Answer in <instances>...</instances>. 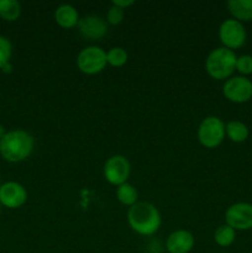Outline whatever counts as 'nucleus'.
Listing matches in <instances>:
<instances>
[{
  "mask_svg": "<svg viewBox=\"0 0 252 253\" xmlns=\"http://www.w3.org/2000/svg\"><path fill=\"white\" fill-rule=\"evenodd\" d=\"M35 148V138L21 128L7 131L0 140V156L10 163H19L27 160Z\"/></svg>",
  "mask_w": 252,
  "mask_h": 253,
  "instance_id": "nucleus-1",
  "label": "nucleus"
},
{
  "mask_svg": "<svg viewBox=\"0 0 252 253\" xmlns=\"http://www.w3.org/2000/svg\"><path fill=\"white\" fill-rule=\"evenodd\" d=\"M126 217L131 230L141 236H151L156 234L162 222L157 208L147 202H137L128 208Z\"/></svg>",
  "mask_w": 252,
  "mask_h": 253,
  "instance_id": "nucleus-2",
  "label": "nucleus"
},
{
  "mask_svg": "<svg viewBox=\"0 0 252 253\" xmlns=\"http://www.w3.org/2000/svg\"><path fill=\"white\" fill-rule=\"evenodd\" d=\"M237 56L234 51L225 47H217L208 54L205 59V71L216 81H226L231 78L236 71Z\"/></svg>",
  "mask_w": 252,
  "mask_h": 253,
  "instance_id": "nucleus-3",
  "label": "nucleus"
},
{
  "mask_svg": "<svg viewBox=\"0 0 252 253\" xmlns=\"http://www.w3.org/2000/svg\"><path fill=\"white\" fill-rule=\"evenodd\" d=\"M198 140L205 148H216L225 138V123L219 116H207L198 127Z\"/></svg>",
  "mask_w": 252,
  "mask_h": 253,
  "instance_id": "nucleus-4",
  "label": "nucleus"
},
{
  "mask_svg": "<svg viewBox=\"0 0 252 253\" xmlns=\"http://www.w3.org/2000/svg\"><path fill=\"white\" fill-rule=\"evenodd\" d=\"M106 64V52L99 46L85 47L77 57V67L86 76L100 73L105 69Z\"/></svg>",
  "mask_w": 252,
  "mask_h": 253,
  "instance_id": "nucleus-5",
  "label": "nucleus"
},
{
  "mask_svg": "<svg viewBox=\"0 0 252 253\" xmlns=\"http://www.w3.org/2000/svg\"><path fill=\"white\" fill-rule=\"evenodd\" d=\"M247 34L244 24L235 19H226L219 27V40L222 47L235 52L246 43Z\"/></svg>",
  "mask_w": 252,
  "mask_h": 253,
  "instance_id": "nucleus-6",
  "label": "nucleus"
},
{
  "mask_svg": "<svg viewBox=\"0 0 252 253\" xmlns=\"http://www.w3.org/2000/svg\"><path fill=\"white\" fill-rule=\"evenodd\" d=\"M103 174L106 182L111 185H119L127 183L131 174L130 161L121 155H114L108 158L104 165Z\"/></svg>",
  "mask_w": 252,
  "mask_h": 253,
  "instance_id": "nucleus-7",
  "label": "nucleus"
},
{
  "mask_svg": "<svg viewBox=\"0 0 252 253\" xmlns=\"http://www.w3.org/2000/svg\"><path fill=\"white\" fill-rule=\"evenodd\" d=\"M222 94L231 103H247L252 98V82L247 77L232 76L225 81Z\"/></svg>",
  "mask_w": 252,
  "mask_h": 253,
  "instance_id": "nucleus-8",
  "label": "nucleus"
},
{
  "mask_svg": "<svg viewBox=\"0 0 252 253\" xmlns=\"http://www.w3.org/2000/svg\"><path fill=\"white\" fill-rule=\"evenodd\" d=\"M225 224L235 231H247L252 229V204L235 203L225 211Z\"/></svg>",
  "mask_w": 252,
  "mask_h": 253,
  "instance_id": "nucleus-9",
  "label": "nucleus"
},
{
  "mask_svg": "<svg viewBox=\"0 0 252 253\" xmlns=\"http://www.w3.org/2000/svg\"><path fill=\"white\" fill-rule=\"evenodd\" d=\"M27 202V190L17 182H5L0 185V204L7 209H19Z\"/></svg>",
  "mask_w": 252,
  "mask_h": 253,
  "instance_id": "nucleus-10",
  "label": "nucleus"
},
{
  "mask_svg": "<svg viewBox=\"0 0 252 253\" xmlns=\"http://www.w3.org/2000/svg\"><path fill=\"white\" fill-rule=\"evenodd\" d=\"M77 27L84 39L91 41L103 39L108 34V22L98 15H86L81 17Z\"/></svg>",
  "mask_w": 252,
  "mask_h": 253,
  "instance_id": "nucleus-11",
  "label": "nucleus"
},
{
  "mask_svg": "<svg viewBox=\"0 0 252 253\" xmlns=\"http://www.w3.org/2000/svg\"><path fill=\"white\" fill-rule=\"evenodd\" d=\"M195 244L193 234L187 230H175L166 241V249L169 253H189Z\"/></svg>",
  "mask_w": 252,
  "mask_h": 253,
  "instance_id": "nucleus-12",
  "label": "nucleus"
},
{
  "mask_svg": "<svg viewBox=\"0 0 252 253\" xmlns=\"http://www.w3.org/2000/svg\"><path fill=\"white\" fill-rule=\"evenodd\" d=\"M79 20H81V17H79L78 11L73 5H59L54 11V21L62 29L69 30L78 26Z\"/></svg>",
  "mask_w": 252,
  "mask_h": 253,
  "instance_id": "nucleus-13",
  "label": "nucleus"
},
{
  "mask_svg": "<svg viewBox=\"0 0 252 253\" xmlns=\"http://www.w3.org/2000/svg\"><path fill=\"white\" fill-rule=\"evenodd\" d=\"M227 10L231 15V19L237 20L242 24L252 21V0H229Z\"/></svg>",
  "mask_w": 252,
  "mask_h": 253,
  "instance_id": "nucleus-14",
  "label": "nucleus"
},
{
  "mask_svg": "<svg viewBox=\"0 0 252 253\" xmlns=\"http://www.w3.org/2000/svg\"><path fill=\"white\" fill-rule=\"evenodd\" d=\"M225 135L232 142L242 143L249 138L250 130L241 121L232 120L225 124Z\"/></svg>",
  "mask_w": 252,
  "mask_h": 253,
  "instance_id": "nucleus-15",
  "label": "nucleus"
},
{
  "mask_svg": "<svg viewBox=\"0 0 252 253\" xmlns=\"http://www.w3.org/2000/svg\"><path fill=\"white\" fill-rule=\"evenodd\" d=\"M116 199L125 207H132L138 200L137 189L128 182L124 183V184L116 187Z\"/></svg>",
  "mask_w": 252,
  "mask_h": 253,
  "instance_id": "nucleus-16",
  "label": "nucleus"
},
{
  "mask_svg": "<svg viewBox=\"0 0 252 253\" xmlns=\"http://www.w3.org/2000/svg\"><path fill=\"white\" fill-rule=\"evenodd\" d=\"M21 15V4L17 0H0V19L14 22Z\"/></svg>",
  "mask_w": 252,
  "mask_h": 253,
  "instance_id": "nucleus-17",
  "label": "nucleus"
},
{
  "mask_svg": "<svg viewBox=\"0 0 252 253\" xmlns=\"http://www.w3.org/2000/svg\"><path fill=\"white\" fill-rule=\"evenodd\" d=\"M236 239V231L229 225L224 224L220 225L214 234V241L217 246L220 247H229L231 246Z\"/></svg>",
  "mask_w": 252,
  "mask_h": 253,
  "instance_id": "nucleus-18",
  "label": "nucleus"
},
{
  "mask_svg": "<svg viewBox=\"0 0 252 253\" xmlns=\"http://www.w3.org/2000/svg\"><path fill=\"white\" fill-rule=\"evenodd\" d=\"M128 59V54L123 47H113L106 52V63L111 67H123L125 66Z\"/></svg>",
  "mask_w": 252,
  "mask_h": 253,
  "instance_id": "nucleus-19",
  "label": "nucleus"
},
{
  "mask_svg": "<svg viewBox=\"0 0 252 253\" xmlns=\"http://www.w3.org/2000/svg\"><path fill=\"white\" fill-rule=\"evenodd\" d=\"M12 56V44L7 37L0 35V71L6 64L11 63Z\"/></svg>",
  "mask_w": 252,
  "mask_h": 253,
  "instance_id": "nucleus-20",
  "label": "nucleus"
},
{
  "mask_svg": "<svg viewBox=\"0 0 252 253\" xmlns=\"http://www.w3.org/2000/svg\"><path fill=\"white\" fill-rule=\"evenodd\" d=\"M236 71L240 76L247 77L252 74V56L251 54H241L236 59Z\"/></svg>",
  "mask_w": 252,
  "mask_h": 253,
  "instance_id": "nucleus-21",
  "label": "nucleus"
},
{
  "mask_svg": "<svg viewBox=\"0 0 252 253\" xmlns=\"http://www.w3.org/2000/svg\"><path fill=\"white\" fill-rule=\"evenodd\" d=\"M124 16H125V11L123 9L115 6V5H111L106 12V22L109 25L116 26V25H120L123 22Z\"/></svg>",
  "mask_w": 252,
  "mask_h": 253,
  "instance_id": "nucleus-22",
  "label": "nucleus"
},
{
  "mask_svg": "<svg viewBox=\"0 0 252 253\" xmlns=\"http://www.w3.org/2000/svg\"><path fill=\"white\" fill-rule=\"evenodd\" d=\"M133 4H135L133 0H113V5H115V6L120 7L123 10L127 9L128 6H132Z\"/></svg>",
  "mask_w": 252,
  "mask_h": 253,
  "instance_id": "nucleus-23",
  "label": "nucleus"
},
{
  "mask_svg": "<svg viewBox=\"0 0 252 253\" xmlns=\"http://www.w3.org/2000/svg\"><path fill=\"white\" fill-rule=\"evenodd\" d=\"M1 71L4 72V73H11V72H12V64L11 63L6 64V66H5L4 68L1 69Z\"/></svg>",
  "mask_w": 252,
  "mask_h": 253,
  "instance_id": "nucleus-24",
  "label": "nucleus"
},
{
  "mask_svg": "<svg viewBox=\"0 0 252 253\" xmlns=\"http://www.w3.org/2000/svg\"><path fill=\"white\" fill-rule=\"evenodd\" d=\"M6 132H7V131L5 130V127H4V126H2V125H0V140H1V138L4 137L5 135H6Z\"/></svg>",
  "mask_w": 252,
  "mask_h": 253,
  "instance_id": "nucleus-25",
  "label": "nucleus"
},
{
  "mask_svg": "<svg viewBox=\"0 0 252 253\" xmlns=\"http://www.w3.org/2000/svg\"><path fill=\"white\" fill-rule=\"evenodd\" d=\"M0 212H1V204H0Z\"/></svg>",
  "mask_w": 252,
  "mask_h": 253,
  "instance_id": "nucleus-26",
  "label": "nucleus"
},
{
  "mask_svg": "<svg viewBox=\"0 0 252 253\" xmlns=\"http://www.w3.org/2000/svg\"><path fill=\"white\" fill-rule=\"evenodd\" d=\"M0 185H1V184H0Z\"/></svg>",
  "mask_w": 252,
  "mask_h": 253,
  "instance_id": "nucleus-27",
  "label": "nucleus"
}]
</instances>
